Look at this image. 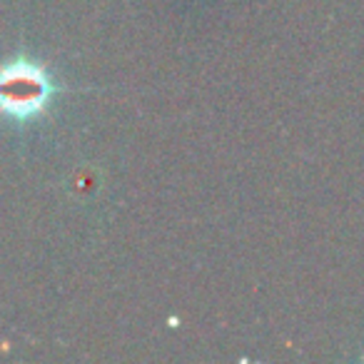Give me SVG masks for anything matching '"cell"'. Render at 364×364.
Segmentation results:
<instances>
[{"label":"cell","instance_id":"1","mask_svg":"<svg viewBox=\"0 0 364 364\" xmlns=\"http://www.w3.org/2000/svg\"><path fill=\"white\" fill-rule=\"evenodd\" d=\"M58 85L53 75L31 58L0 65V115L13 122H31L48 110Z\"/></svg>","mask_w":364,"mask_h":364}]
</instances>
